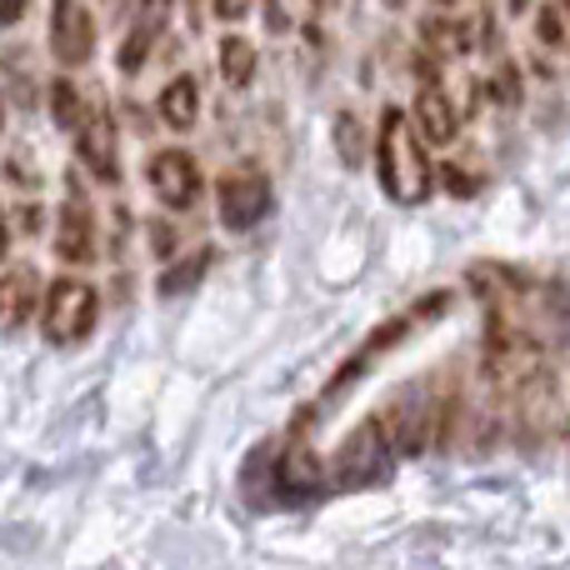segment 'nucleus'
<instances>
[{
    "label": "nucleus",
    "mask_w": 570,
    "mask_h": 570,
    "mask_svg": "<svg viewBox=\"0 0 570 570\" xmlns=\"http://www.w3.org/2000/svg\"><path fill=\"white\" fill-rule=\"evenodd\" d=\"M445 176H451V186H455V196H471V180L461 176V170H445Z\"/></svg>",
    "instance_id": "obj_22"
},
{
    "label": "nucleus",
    "mask_w": 570,
    "mask_h": 570,
    "mask_svg": "<svg viewBox=\"0 0 570 570\" xmlns=\"http://www.w3.org/2000/svg\"><path fill=\"white\" fill-rule=\"evenodd\" d=\"M415 126L425 130V140L455 136V110H451V100H445L441 86H421V96H415Z\"/></svg>",
    "instance_id": "obj_12"
},
{
    "label": "nucleus",
    "mask_w": 570,
    "mask_h": 570,
    "mask_svg": "<svg viewBox=\"0 0 570 570\" xmlns=\"http://www.w3.org/2000/svg\"><path fill=\"white\" fill-rule=\"evenodd\" d=\"M150 186H156V196L166 200V206L186 210V206H196V196H200V166L186 150H160V156L150 160Z\"/></svg>",
    "instance_id": "obj_8"
},
{
    "label": "nucleus",
    "mask_w": 570,
    "mask_h": 570,
    "mask_svg": "<svg viewBox=\"0 0 570 570\" xmlns=\"http://www.w3.org/2000/svg\"><path fill=\"white\" fill-rule=\"evenodd\" d=\"M511 6H515V10H525V0H511Z\"/></svg>",
    "instance_id": "obj_24"
},
{
    "label": "nucleus",
    "mask_w": 570,
    "mask_h": 570,
    "mask_svg": "<svg viewBox=\"0 0 570 570\" xmlns=\"http://www.w3.org/2000/svg\"><path fill=\"white\" fill-rule=\"evenodd\" d=\"M541 40H561V20H556V10L541 16Z\"/></svg>",
    "instance_id": "obj_21"
},
{
    "label": "nucleus",
    "mask_w": 570,
    "mask_h": 570,
    "mask_svg": "<svg viewBox=\"0 0 570 570\" xmlns=\"http://www.w3.org/2000/svg\"><path fill=\"white\" fill-rule=\"evenodd\" d=\"M76 150L100 180H116L120 176V156H116V126H110L106 110L80 120V136H76Z\"/></svg>",
    "instance_id": "obj_9"
},
{
    "label": "nucleus",
    "mask_w": 570,
    "mask_h": 570,
    "mask_svg": "<svg viewBox=\"0 0 570 570\" xmlns=\"http://www.w3.org/2000/svg\"><path fill=\"white\" fill-rule=\"evenodd\" d=\"M166 16H170V0H140V20L126 36V46H120V70H140V60L150 56V46H156Z\"/></svg>",
    "instance_id": "obj_11"
},
{
    "label": "nucleus",
    "mask_w": 570,
    "mask_h": 570,
    "mask_svg": "<svg viewBox=\"0 0 570 570\" xmlns=\"http://www.w3.org/2000/svg\"><path fill=\"white\" fill-rule=\"evenodd\" d=\"M56 250H60V261H70V266H80V261L96 256V216H90V206H86V196H80V190L70 196L66 216H60Z\"/></svg>",
    "instance_id": "obj_10"
},
{
    "label": "nucleus",
    "mask_w": 570,
    "mask_h": 570,
    "mask_svg": "<svg viewBox=\"0 0 570 570\" xmlns=\"http://www.w3.org/2000/svg\"><path fill=\"white\" fill-rule=\"evenodd\" d=\"M50 106H56V120H60V126L80 130L86 110H80V90L70 86V80H56V86H50Z\"/></svg>",
    "instance_id": "obj_16"
},
{
    "label": "nucleus",
    "mask_w": 570,
    "mask_h": 570,
    "mask_svg": "<svg viewBox=\"0 0 570 570\" xmlns=\"http://www.w3.org/2000/svg\"><path fill=\"white\" fill-rule=\"evenodd\" d=\"M375 160H381V186L395 206H421V200L431 196L435 170H431V160H425L405 110H385L381 116V150H375Z\"/></svg>",
    "instance_id": "obj_1"
},
{
    "label": "nucleus",
    "mask_w": 570,
    "mask_h": 570,
    "mask_svg": "<svg viewBox=\"0 0 570 570\" xmlns=\"http://www.w3.org/2000/svg\"><path fill=\"white\" fill-rule=\"evenodd\" d=\"M200 266H210V250H200L196 261H186V266H176L170 276H160V291H166V295H180L186 285H196V281H200Z\"/></svg>",
    "instance_id": "obj_17"
},
{
    "label": "nucleus",
    "mask_w": 570,
    "mask_h": 570,
    "mask_svg": "<svg viewBox=\"0 0 570 570\" xmlns=\"http://www.w3.org/2000/svg\"><path fill=\"white\" fill-rule=\"evenodd\" d=\"M325 491V471L315 461L311 445H285L281 461H271V491L266 501L276 505H301V501H315Z\"/></svg>",
    "instance_id": "obj_4"
},
{
    "label": "nucleus",
    "mask_w": 570,
    "mask_h": 570,
    "mask_svg": "<svg viewBox=\"0 0 570 570\" xmlns=\"http://www.w3.org/2000/svg\"><path fill=\"white\" fill-rule=\"evenodd\" d=\"M445 301H451V295H445V291H441V295H431V301H421V305H415V311H411V315H401V321L381 325V331H375V335H371V341H365V345H361V355H355V361H351V365H345V371H341V375H335V381H331V395H325V405H331V401H335V395H341V391H345V385H351V381H355V375H365V371H371V361H375V355H381V351H391V345H395V341H401V335H405V331H411V325H415V321H421V315H435V311H441V305H445Z\"/></svg>",
    "instance_id": "obj_7"
},
{
    "label": "nucleus",
    "mask_w": 570,
    "mask_h": 570,
    "mask_svg": "<svg viewBox=\"0 0 570 570\" xmlns=\"http://www.w3.org/2000/svg\"><path fill=\"white\" fill-rule=\"evenodd\" d=\"M0 120H6V110H0Z\"/></svg>",
    "instance_id": "obj_25"
},
{
    "label": "nucleus",
    "mask_w": 570,
    "mask_h": 570,
    "mask_svg": "<svg viewBox=\"0 0 570 570\" xmlns=\"http://www.w3.org/2000/svg\"><path fill=\"white\" fill-rule=\"evenodd\" d=\"M321 6H325V0H321Z\"/></svg>",
    "instance_id": "obj_26"
},
{
    "label": "nucleus",
    "mask_w": 570,
    "mask_h": 570,
    "mask_svg": "<svg viewBox=\"0 0 570 570\" xmlns=\"http://www.w3.org/2000/svg\"><path fill=\"white\" fill-rule=\"evenodd\" d=\"M250 10V0H216V16L220 20H240Z\"/></svg>",
    "instance_id": "obj_19"
},
{
    "label": "nucleus",
    "mask_w": 570,
    "mask_h": 570,
    "mask_svg": "<svg viewBox=\"0 0 570 570\" xmlns=\"http://www.w3.org/2000/svg\"><path fill=\"white\" fill-rule=\"evenodd\" d=\"M50 50H56L60 66H86L90 50H96V20L86 16L80 0H56V16H50Z\"/></svg>",
    "instance_id": "obj_5"
},
{
    "label": "nucleus",
    "mask_w": 570,
    "mask_h": 570,
    "mask_svg": "<svg viewBox=\"0 0 570 570\" xmlns=\"http://www.w3.org/2000/svg\"><path fill=\"white\" fill-rule=\"evenodd\" d=\"M96 291L86 281H56L46 291V305H40V325H46V341L56 345H76L96 331Z\"/></svg>",
    "instance_id": "obj_3"
},
{
    "label": "nucleus",
    "mask_w": 570,
    "mask_h": 570,
    "mask_svg": "<svg viewBox=\"0 0 570 570\" xmlns=\"http://www.w3.org/2000/svg\"><path fill=\"white\" fill-rule=\"evenodd\" d=\"M395 441L385 435V421H365L345 435V445L335 451V485L341 491H365V485H381L395 465Z\"/></svg>",
    "instance_id": "obj_2"
},
{
    "label": "nucleus",
    "mask_w": 570,
    "mask_h": 570,
    "mask_svg": "<svg viewBox=\"0 0 570 570\" xmlns=\"http://www.w3.org/2000/svg\"><path fill=\"white\" fill-rule=\"evenodd\" d=\"M196 80L190 76H180V80H170L166 86V96H160V120H166L170 130H186L190 120H196Z\"/></svg>",
    "instance_id": "obj_14"
},
{
    "label": "nucleus",
    "mask_w": 570,
    "mask_h": 570,
    "mask_svg": "<svg viewBox=\"0 0 570 570\" xmlns=\"http://www.w3.org/2000/svg\"><path fill=\"white\" fill-rule=\"evenodd\" d=\"M30 311H36L30 271H0V325H20Z\"/></svg>",
    "instance_id": "obj_13"
},
{
    "label": "nucleus",
    "mask_w": 570,
    "mask_h": 570,
    "mask_svg": "<svg viewBox=\"0 0 570 570\" xmlns=\"http://www.w3.org/2000/svg\"><path fill=\"white\" fill-rule=\"evenodd\" d=\"M220 76H226V86H246V80L256 76V46L230 36L226 46H220Z\"/></svg>",
    "instance_id": "obj_15"
},
{
    "label": "nucleus",
    "mask_w": 570,
    "mask_h": 570,
    "mask_svg": "<svg viewBox=\"0 0 570 570\" xmlns=\"http://www.w3.org/2000/svg\"><path fill=\"white\" fill-rule=\"evenodd\" d=\"M335 136H341V156H345V166H361V126H355L351 116L335 126Z\"/></svg>",
    "instance_id": "obj_18"
},
{
    "label": "nucleus",
    "mask_w": 570,
    "mask_h": 570,
    "mask_svg": "<svg viewBox=\"0 0 570 570\" xmlns=\"http://www.w3.org/2000/svg\"><path fill=\"white\" fill-rule=\"evenodd\" d=\"M6 246H10V236H6V210H0V256H6Z\"/></svg>",
    "instance_id": "obj_23"
},
{
    "label": "nucleus",
    "mask_w": 570,
    "mask_h": 570,
    "mask_svg": "<svg viewBox=\"0 0 570 570\" xmlns=\"http://www.w3.org/2000/svg\"><path fill=\"white\" fill-rule=\"evenodd\" d=\"M30 0H0V26H16L20 16H26Z\"/></svg>",
    "instance_id": "obj_20"
},
{
    "label": "nucleus",
    "mask_w": 570,
    "mask_h": 570,
    "mask_svg": "<svg viewBox=\"0 0 570 570\" xmlns=\"http://www.w3.org/2000/svg\"><path fill=\"white\" fill-rule=\"evenodd\" d=\"M266 210H271V180L266 176L240 170V176L220 180V220H226V230H250Z\"/></svg>",
    "instance_id": "obj_6"
}]
</instances>
